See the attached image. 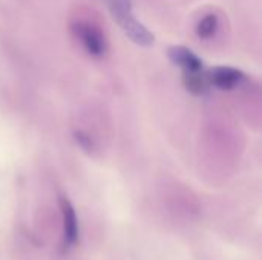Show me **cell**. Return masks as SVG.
Here are the masks:
<instances>
[{"label":"cell","mask_w":262,"mask_h":260,"mask_svg":"<svg viewBox=\"0 0 262 260\" xmlns=\"http://www.w3.org/2000/svg\"><path fill=\"white\" fill-rule=\"evenodd\" d=\"M107 9L111 15L115 18V21L121 26L124 34L138 46L149 48L154 44L155 38L154 34L141 23L137 20L134 15L132 9V2L130 0H106Z\"/></svg>","instance_id":"obj_1"},{"label":"cell","mask_w":262,"mask_h":260,"mask_svg":"<svg viewBox=\"0 0 262 260\" xmlns=\"http://www.w3.org/2000/svg\"><path fill=\"white\" fill-rule=\"evenodd\" d=\"M74 35L80 40L83 48L94 57H101L106 52V41L100 31L86 21H75L72 25Z\"/></svg>","instance_id":"obj_2"},{"label":"cell","mask_w":262,"mask_h":260,"mask_svg":"<svg viewBox=\"0 0 262 260\" xmlns=\"http://www.w3.org/2000/svg\"><path fill=\"white\" fill-rule=\"evenodd\" d=\"M60 211L63 219V242L61 250L63 253L69 251L78 241V221L75 210L71 204V201L66 196L60 198Z\"/></svg>","instance_id":"obj_3"},{"label":"cell","mask_w":262,"mask_h":260,"mask_svg":"<svg viewBox=\"0 0 262 260\" xmlns=\"http://www.w3.org/2000/svg\"><path fill=\"white\" fill-rule=\"evenodd\" d=\"M244 78H246V75L239 69L230 67V66H218V67H213L207 74L209 84H212L221 90L236 89L244 81Z\"/></svg>","instance_id":"obj_4"},{"label":"cell","mask_w":262,"mask_h":260,"mask_svg":"<svg viewBox=\"0 0 262 260\" xmlns=\"http://www.w3.org/2000/svg\"><path fill=\"white\" fill-rule=\"evenodd\" d=\"M167 55L173 64H177L183 69V74H186V72H203V61L198 58L196 54H193L187 48L172 46V48H169Z\"/></svg>","instance_id":"obj_5"},{"label":"cell","mask_w":262,"mask_h":260,"mask_svg":"<svg viewBox=\"0 0 262 260\" xmlns=\"http://www.w3.org/2000/svg\"><path fill=\"white\" fill-rule=\"evenodd\" d=\"M184 86L189 92L193 95H203L206 93L207 87L210 86L207 81V75L204 72H186L183 74Z\"/></svg>","instance_id":"obj_6"},{"label":"cell","mask_w":262,"mask_h":260,"mask_svg":"<svg viewBox=\"0 0 262 260\" xmlns=\"http://www.w3.org/2000/svg\"><path fill=\"white\" fill-rule=\"evenodd\" d=\"M218 31V17L215 14L204 15L196 26V32L201 38H210Z\"/></svg>","instance_id":"obj_7"},{"label":"cell","mask_w":262,"mask_h":260,"mask_svg":"<svg viewBox=\"0 0 262 260\" xmlns=\"http://www.w3.org/2000/svg\"><path fill=\"white\" fill-rule=\"evenodd\" d=\"M74 136H75V141L78 143V146L80 147H83L84 150H92V147H94V143H92V139H91V136L88 135V133H84V132H81V130H78V132H75L74 133Z\"/></svg>","instance_id":"obj_8"}]
</instances>
